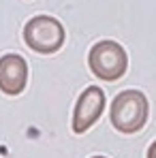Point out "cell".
Listing matches in <instances>:
<instances>
[{"instance_id": "cell-6", "label": "cell", "mask_w": 156, "mask_h": 158, "mask_svg": "<svg viewBox=\"0 0 156 158\" xmlns=\"http://www.w3.org/2000/svg\"><path fill=\"white\" fill-rule=\"evenodd\" d=\"M148 158H156V141H152V145L148 148Z\"/></svg>"}, {"instance_id": "cell-7", "label": "cell", "mask_w": 156, "mask_h": 158, "mask_svg": "<svg viewBox=\"0 0 156 158\" xmlns=\"http://www.w3.org/2000/svg\"><path fill=\"white\" fill-rule=\"evenodd\" d=\"M92 158H107V156H92Z\"/></svg>"}, {"instance_id": "cell-4", "label": "cell", "mask_w": 156, "mask_h": 158, "mask_svg": "<svg viewBox=\"0 0 156 158\" xmlns=\"http://www.w3.org/2000/svg\"><path fill=\"white\" fill-rule=\"evenodd\" d=\"M105 109V92L99 85H88L77 98V105L73 111V132H86L94 122L101 118Z\"/></svg>"}, {"instance_id": "cell-3", "label": "cell", "mask_w": 156, "mask_h": 158, "mask_svg": "<svg viewBox=\"0 0 156 158\" xmlns=\"http://www.w3.org/2000/svg\"><path fill=\"white\" fill-rule=\"evenodd\" d=\"M64 26L49 15H36L24 28V41L36 53H53L64 45Z\"/></svg>"}, {"instance_id": "cell-1", "label": "cell", "mask_w": 156, "mask_h": 158, "mask_svg": "<svg viewBox=\"0 0 156 158\" xmlns=\"http://www.w3.org/2000/svg\"><path fill=\"white\" fill-rule=\"evenodd\" d=\"M148 111H150V107H148V98L143 92L124 90L113 98L111 109H109V120L116 131L124 132V135H133L145 126Z\"/></svg>"}, {"instance_id": "cell-5", "label": "cell", "mask_w": 156, "mask_h": 158, "mask_svg": "<svg viewBox=\"0 0 156 158\" xmlns=\"http://www.w3.org/2000/svg\"><path fill=\"white\" fill-rule=\"evenodd\" d=\"M28 64L19 53H6L0 58V92L17 96L26 90Z\"/></svg>"}, {"instance_id": "cell-2", "label": "cell", "mask_w": 156, "mask_h": 158, "mask_svg": "<svg viewBox=\"0 0 156 158\" xmlns=\"http://www.w3.org/2000/svg\"><path fill=\"white\" fill-rule=\"evenodd\" d=\"M88 64H90V71L99 79L116 81L126 73L129 56L124 47L116 41H99L88 53Z\"/></svg>"}]
</instances>
